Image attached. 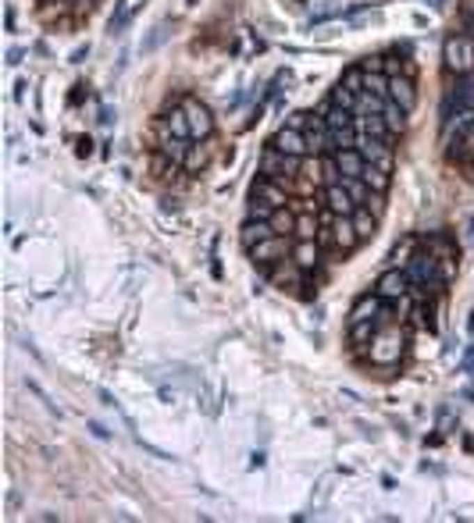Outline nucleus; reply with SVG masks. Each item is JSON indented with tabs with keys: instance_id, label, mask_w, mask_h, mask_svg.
<instances>
[{
	"instance_id": "nucleus-31",
	"label": "nucleus",
	"mask_w": 474,
	"mask_h": 523,
	"mask_svg": "<svg viewBox=\"0 0 474 523\" xmlns=\"http://www.w3.org/2000/svg\"><path fill=\"white\" fill-rule=\"evenodd\" d=\"M164 33H168V29H164V25H157V29H154V33H150V40H146V43H143V54H150V50H157V47H161V40H164Z\"/></svg>"
},
{
	"instance_id": "nucleus-33",
	"label": "nucleus",
	"mask_w": 474,
	"mask_h": 523,
	"mask_svg": "<svg viewBox=\"0 0 474 523\" xmlns=\"http://www.w3.org/2000/svg\"><path fill=\"white\" fill-rule=\"evenodd\" d=\"M410 246H413V239H403V246H396V250H393V260H396V264H400V260H410V257H406Z\"/></svg>"
},
{
	"instance_id": "nucleus-23",
	"label": "nucleus",
	"mask_w": 474,
	"mask_h": 523,
	"mask_svg": "<svg viewBox=\"0 0 474 523\" xmlns=\"http://www.w3.org/2000/svg\"><path fill=\"white\" fill-rule=\"evenodd\" d=\"M364 89L381 100H389V75L385 72H364Z\"/></svg>"
},
{
	"instance_id": "nucleus-4",
	"label": "nucleus",
	"mask_w": 474,
	"mask_h": 523,
	"mask_svg": "<svg viewBox=\"0 0 474 523\" xmlns=\"http://www.w3.org/2000/svg\"><path fill=\"white\" fill-rule=\"evenodd\" d=\"M442 57H446V68L457 72V75L474 72V36H471V33L450 36L446 47H442Z\"/></svg>"
},
{
	"instance_id": "nucleus-32",
	"label": "nucleus",
	"mask_w": 474,
	"mask_h": 523,
	"mask_svg": "<svg viewBox=\"0 0 474 523\" xmlns=\"http://www.w3.org/2000/svg\"><path fill=\"white\" fill-rule=\"evenodd\" d=\"M203 164H207V157H203V153H200V150H193V146H189V157H186V168H189V171H203Z\"/></svg>"
},
{
	"instance_id": "nucleus-29",
	"label": "nucleus",
	"mask_w": 474,
	"mask_h": 523,
	"mask_svg": "<svg viewBox=\"0 0 474 523\" xmlns=\"http://www.w3.org/2000/svg\"><path fill=\"white\" fill-rule=\"evenodd\" d=\"M271 214H275V207L260 203V200H250V218H253V221H268Z\"/></svg>"
},
{
	"instance_id": "nucleus-17",
	"label": "nucleus",
	"mask_w": 474,
	"mask_h": 523,
	"mask_svg": "<svg viewBox=\"0 0 474 523\" xmlns=\"http://www.w3.org/2000/svg\"><path fill=\"white\" fill-rule=\"evenodd\" d=\"M353 228H357L361 242L374 239V232H378V214H371V207H357V210H353Z\"/></svg>"
},
{
	"instance_id": "nucleus-28",
	"label": "nucleus",
	"mask_w": 474,
	"mask_h": 523,
	"mask_svg": "<svg viewBox=\"0 0 474 523\" xmlns=\"http://www.w3.org/2000/svg\"><path fill=\"white\" fill-rule=\"evenodd\" d=\"M342 86L346 89H353V93H364V68L357 65V68H349L346 75H342Z\"/></svg>"
},
{
	"instance_id": "nucleus-6",
	"label": "nucleus",
	"mask_w": 474,
	"mask_h": 523,
	"mask_svg": "<svg viewBox=\"0 0 474 523\" xmlns=\"http://www.w3.org/2000/svg\"><path fill=\"white\" fill-rule=\"evenodd\" d=\"M182 111H186V118H189V132H193V139H207L214 132V114L207 111L196 97H182Z\"/></svg>"
},
{
	"instance_id": "nucleus-21",
	"label": "nucleus",
	"mask_w": 474,
	"mask_h": 523,
	"mask_svg": "<svg viewBox=\"0 0 474 523\" xmlns=\"http://www.w3.org/2000/svg\"><path fill=\"white\" fill-rule=\"evenodd\" d=\"M164 121H168V129L179 136V139H193V132H189V118H186L182 107H171V111L164 114Z\"/></svg>"
},
{
	"instance_id": "nucleus-2",
	"label": "nucleus",
	"mask_w": 474,
	"mask_h": 523,
	"mask_svg": "<svg viewBox=\"0 0 474 523\" xmlns=\"http://www.w3.org/2000/svg\"><path fill=\"white\" fill-rule=\"evenodd\" d=\"M300 168H303V157H292V153H282L275 146H268V150L260 153V175L282 182L285 189H289V182L300 175Z\"/></svg>"
},
{
	"instance_id": "nucleus-18",
	"label": "nucleus",
	"mask_w": 474,
	"mask_h": 523,
	"mask_svg": "<svg viewBox=\"0 0 474 523\" xmlns=\"http://www.w3.org/2000/svg\"><path fill=\"white\" fill-rule=\"evenodd\" d=\"M268 235H275V232H271V225H268V221H253V218H250V221L243 225V232H239V239H243L246 250H253V246H257V242H264Z\"/></svg>"
},
{
	"instance_id": "nucleus-36",
	"label": "nucleus",
	"mask_w": 474,
	"mask_h": 523,
	"mask_svg": "<svg viewBox=\"0 0 474 523\" xmlns=\"http://www.w3.org/2000/svg\"><path fill=\"white\" fill-rule=\"evenodd\" d=\"M18 61H22V50H18V47H15V50H11V54H8V65H18Z\"/></svg>"
},
{
	"instance_id": "nucleus-5",
	"label": "nucleus",
	"mask_w": 474,
	"mask_h": 523,
	"mask_svg": "<svg viewBox=\"0 0 474 523\" xmlns=\"http://www.w3.org/2000/svg\"><path fill=\"white\" fill-rule=\"evenodd\" d=\"M410 292V278H406V271L403 267H389L378 278V285H374V296L381 299V303H396V299H403Z\"/></svg>"
},
{
	"instance_id": "nucleus-11",
	"label": "nucleus",
	"mask_w": 474,
	"mask_h": 523,
	"mask_svg": "<svg viewBox=\"0 0 474 523\" xmlns=\"http://www.w3.org/2000/svg\"><path fill=\"white\" fill-rule=\"evenodd\" d=\"M332 157H335V164H339L342 178H361V175H364V168H368L364 153H361L357 146H349V150H335Z\"/></svg>"
},
{
	"instance_id": "nucleus-26",
	"label": "nucleus",
	"mask_w": 474,
	"mask_h": 523,
	"mask_svg": "<svg viewBox=\"0 0 474 523\" xmlns=\"http://www.w3.org/2000/svg\"><path fill=\"white\" fill-rule=\"evenodd\" d=\"M357 97H361V93H353V89H346V86L339 82V86L332 89V97H329V100H332L335 107H346V111H353V104H357Z\"/></svg>"
},
{
	"instance_id": "nucleus-14",
	"label": "nucleus",
	"mask_w": 474,
	"mask_h": 523,
	"mask_svg": "<svg viewBox=\"0 0 474 523\" xmlns=\"http://www.w3.org/2000/svg\"><path fill=\"white\" fill-rule=\"evenodd\" d=\"M292 260H296V267H300V271H310V267H317V260H321L317 242H314V239H300V242L292 246Z\"/></svg>"
},
{
	"instance_id": "nucleus-19",
	"label": "nucleus",
	"mask_w": 474,
	"mask_h": 523,
	"mask_svg": "<svg viewBox=\"0 0 474 523\" xmlns=\"http://www.w3.org/2000/svg\"><path fill=\"white\" fill-rule=\"evenodd\" d=\"M361 178L368 182V189H371V193H389L393 171H381L378 164H371V161H368V168H364V175H361Z\"/></svg>"
},
{
	"instance_id": "nucleus-10",
	"label": "nucleus",
	"mask_w": 474,
	"mask_h": 523,
	"mask_svg": "<svg viewBox=\"0 0 474 523\" xmlns=\"http://www.w3.org/2000/svg\"><path fill=\"white\" fill-rule=\"evenodd\" d=\"M332 235H335V246L346 250V253L361 246V235H357V228H353V214H335L332 218Z\"/></svg>"
},
{
	"instance_id": "nucleus-24",
	"label": "nucleus",
	"mask_w": 474,
	"mask_h": 523,
	"mask_svg": "<svg viewBox=\"0 0 474 523\" xmlns=\"http://www.w3.org/2000/svg\"><path fill=\"white\" fill-rule=\"evenodd\" d=\"M349 146H357V136H353V129H329V153L349 150Z\"/></svg>"
},
{
	"instance_id": "nucleus-12",
	"label": "nucleus",
	"mask_w": 474,
	"mask_h": 523,
	"mask_svg": "<svg viewBox=\"0 0 474 523\" xmlns=\"http://www.w3.org/2000/svg\"><path fill=\"white\" fill-rule=\"evenodd\" d=\"M389 100H396L403 111H413L418 107V89H413V82L406 75H393L389 79Z\"/></svg>"
},
{
	"instance_id": "nucleus-20",
	"label": "nucleus",
	"mask_w": 474,
	"mask_h": 523,
	"mask_svg": "<svg viewBox=\"0 0 474 523\" xmlns=\"http://www.w3.org/2000/svg\"><path fill=\"white\" fill-rule=\"evenodd\" d=\"M268 225H271L275 235H292V232H296V214H292L289 207H278L271 218H268Z\"/></svg>"
},
{
	"instance_id": "nucleus-9",
	"label": "nucleus",
	"mask_w": 474,
	"mask_h": 523,
	"mask_svg": "<svg viewBox=\"0 0 474 523\" xmlns=\"http://www.w3.org/2000/svg\"><path fill=\"white\" fill-rule=\"evenodd\" d=\"M271 146H275V150H282V153H292V157H310V150H307V136H303L300 129H289V125H282V129L271 136Z\"/></svg>"
},
{
	"instance_id": "nucleus-37",
	"label": "nucleus",
	"mask_w": 474,
	"mask_h": 523,
	"mask_svg": "<svg viewBox=\"0 0 474 523\" xmlns=\"http://www.w3.org/2000/svg\"><path fill=\"white\" fill-rule=\"evenodd\" d=\"M428 4H432V8H442V4H446V0H428Z\"/></svg>"
},
{
	"instance_id": "nucleus-35",
	"label": "nucleus",
	"mask_w": 474,
	"mask_h": 523,
	"mask_svg": "<svg viewBox=\"0 0 474 523\" xmlns=\"http://www.w3.org/2000/svg\"><path fill=\"white\" fill-rule=\"evenodd\" d=\"M86 54H90V47H79V50H75V54H72V61H75V65H79V61H82V57H86Z\"/></svg>"
},
{
	"instance_id": "nucleus-1",
	"label": "nucleus",
	"mask_w": 474,
	"mask_h": 523,
	"mask_svg": "<svg viewBox=\"0 0 474 523\" xmlns=\"http://www.w3.org/2000/svg\"><path fill=\"white\" fill-rule=\"evenodd\" d=\"M406 278L418 296H439L442 285H446V274L439 271V257L432 250H418L406 260Z\"/></svg>"
},
{
	"instance_id": "nucleus-8",
	"label": "nucleus",
	"mask_w": 474,
	"mask_h": 523,
	"mask_svg": "<svg viewBox=\"0 0 474 523\" xmlns=\"http://www.w3.org/2000/svg\"><path fill=\"white\" fill-rule=\"evenodd\" d=\"M250 200H260V203H268V207H289V189L282 186V182H275V178H257L253 182V189H250Z\"/></svg>"
},
{
	"instance_id": "nucleus-30",
	"label": "nucleus",
	"mask_w": 474,
	"mask_h": 523,
	"mask_svg": "<svg viewBox=\"0 0 474 523\" xmlns=\"http://www.w3.org/2000/svg\"><path fill=\"white\" fill-rule=\"evenodd\" d=\"M310 118H314L310 111H296V114H292V118L285 121V125H289V129H300V132H303V129L310 125Z\"/></svg>"
},
{
	"instance_id": "nucleus-25",
	"label": "nucleus",
	"mask_w": 474,
	"mask_h": 523,
	"mask_svg": "<svg viewBox=\"0 0 474 523\" xmlns=\"http://www.w3.org/2000/svg\"><path fill=\"white\" fill-rule=\"evenodd\" d=\"M381 328V321H361V324H349V338L353 342H368V338H374Z\"/></svg>"
},
{
	"instance_id": "nucleus-13",
	"label": "nucleus",
	"mask_w": 474,
	"mask_h": 523,
	"mask_svg": "<svg viewBox=\"0 0 474 523\" xmlns=\"http://www.w3.org/2000/svg\"><path fill=\"white\" fill-rule=\"evenodd\" d=\"M324 203H329L332 214H353V210H357V200L349 196V189L342 186V182H335V186L324 189Z\"/></svg>"
},
{
	"instance_id": "nucleus-27",
	"label": "nucleus",
	"mask_w": 474,
	"mask_h": 523,
	"mask_svg": "<svg viewBox=\"0 0 474 523\" xmlns=\"http://www.w3.org/2000/svg\"><path fill=\"white\" fill-rule=\"evenodd\" d=\"M296 239H314L317 235V218L314 214H303V218H296Z\"/></svg>"
},
{
	"instance_id": "nucleus-7",
	"label": "nucleus",
	"mask_w": 474,
	"mask_h": 523,
	"mask_svg": "<svg viewBox=\"0 0 474 523\" xmlns=\"http://www.w3.org/2000/svg\"><path fill=\"white\" fill-rule=\"evenodd\" d=\"M250 257H253V264H264V267L285 260V257H289V235H268L264 242L253 246Z\"/></svg>"
},
{
	"instance_id": "nucleus-34",
	"label": "nucleus",
	"mask_w": 474,
	"mask_h": 523,
	"mask_svg": "<svg viewBox=\"0 0 474 523\" xmlns=\"http://www.w3.org/2000/svg\"><path fill=\"white\" fill-rule=\"evenodd\" d=\"M75 153H79V157H90V153H93V139H79Z\"/></svg>"
},
{
	"instance_id": "nucleus-38",
	"label": "nucleus",
	"mask_w": 474,
	"mask_h": 523,
	"mask_svg": "<svg viewBox=\"0 0 474 523\" xmlns=\"http://www.w3.org/2000/svg\"><path fill=\"white\" fill-rule=\"evenodd\" d=\"M75 4H86V8H90V4H93V0H75Z\"/></svg>"
},
{
	"instance_id": "nucleus-15",
	"label": "nucleus",
	"mask_w": 474,
	"mask_h": 523,
	"mask_svg": "<svg viewBox=\"0 0 474 523\" xmlns=\"http://www.w3.org/2000/svg\"><path fill=\"white\" fill-rule=\"evenodd\" d=\"M381 299L378 296H364L357 306H353V314H349V324H361V321H381Z\"/></svg>"
},
{
	"instance_id": "nucleus-3",
	"label": "nucleus",
	"mask_w": 474,
	"mask_h": 523,
	"mask_svg": "<svg viewBox=\"0 0 474 523\" xmlns=\"http://www.w3.org/2000/svg\"><path fill=\"white\" fill-rule=\"evenodd\" d=\"M403 331L400 328H378V335L371 338V363H378V367H393V363H400V356H403Z\"/></svg>"
},
{
	"instance_id": "nucleus-16",
	"label": "nucleus",
	"mask_w": 474,
	"mask_h": 523,
	"mask_svg": "<svg viewBox=\"0 0 474 523\" xmlns=\"http://www.w3.org/2000/svg\"><path fill=\"white\" fill-rule=\"evenodd\" d=\"M406 114H410V111H403L396 100H385V107H381V121H385V129L393 132V139L406 129Z\"/></svg>"
},
{
	"instance_id": "nucleus-22",
	"label": "nucleus",
	"mask_w": 474,
	"mask_h": 523,
	"mask_svg": "<svg viewBox=\"0 0 474 523\" xmlns=\"http://www.w3.org/2000/svg\"><path fill=\"white\" fill-rule=\"evenodd\" d=\"M381 107H385V100L364 89V93L357 97V104H353V114H357V118H368V114H381Z\"/></svg>"
}]
</instances>
